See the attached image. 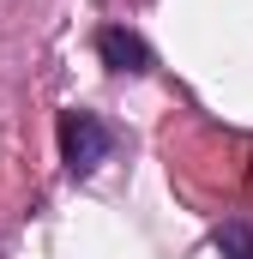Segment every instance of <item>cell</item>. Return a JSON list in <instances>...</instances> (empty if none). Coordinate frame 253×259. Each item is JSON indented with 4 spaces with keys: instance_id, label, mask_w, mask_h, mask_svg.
<instances>
[{
    "instance_id": "6da1fadb",
    "label": "cell",
    "mask_w": 253,
    "mask_h": 259,
    "mask_svg": "<svg viewBox=\"0 0 253 259\" xmlns=\"http://www.w3.org/2000/svg\"><path fill=\"white\" fill-rule=\"evenodd\" d=\"M109 151H115V133H109L103 115H91V109H66L61 115V163H66V175H97L109 163Z\"/></svg>"
},
{
    "instance_id": "7a4b0ae2",
    "label": "cell",
    "mask_w": 253,
    "mask_h": 259,
    "mask_svg": "<svg viewBox=\"0 0 253 259\" xmlns=\"http://www.w3.org/2000/svg\"><path fill=\"white\" fill-rule=\"evenodd\" d=\"M97 55H103V66H109V72H133V78L157 66L151 42H145L139 30H121V24H103V30H97Z\"/></svg>"
},
{
    "instance_id": "3957f363",
    "label": "cell",
    "mask_w": 253,
    "mask_h": 259,
    "mask_svg": "<svg viewBox=\"0 0 253 259\" xmlns=\"http://www.w3.org/2000/svg\"><path fill=\"white\" fill-rule=\"evenodd\" d=\"M211 247L223 259H253V223H223V229L211 235Z\"/></svg>"
}]
</instances>
